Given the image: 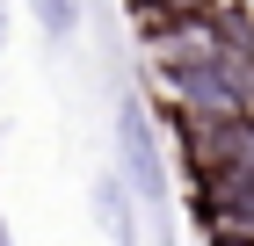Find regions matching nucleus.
I'll return each mask as SVG.
<instances>
[{
    "label": "nucleus",
    "instance_id": "1",
    "mask_svg": "<svg viewBox=\"0 0 254 246\" xmlns=\"http://www.w3.org/2000/svg\"><path fill=\"white\" fill-rule=\"evenodd\" d=\"M175 138L196 196H254V116H189L175 109Z\"/></svg>",
    "mask_w": 254,
    "mask_h": 246
},
{
    "label": "nucleus",
    "instance_id": "8",
    "mask_svg": "<svg viewBox=\"0 0 254 246\" xmlns=\"http://www.w3.org/2000/svg\"><path fill=\"white\" fill-rule=\"evenodd\" d=\"M0 246H15V239H7V225H0Z\"/></svg>",
    "mask_w": 254,
    "mask_h": 246
},
{
    "label": "nucleus",
    "instance_id": "7",
    "mask_svg": "<svg viewBox=\"0 0 254 246\" xmlns=\"http://www.w3.org/2000/svg\"><path fill=\"white\" fill-rule=\"evenodd\" d=\"M0 44H7V0H0Z\"/></svg>",
    "mask_w": 254,
    "mask_h": 246
},
{
    "label": "nucleus",
    "instance_id": "6",
    "mask_svg": "<svg viewBox=\"0 0 254 246\" xmlns=\"http://www.w3.org/2000/svg\"><path fill=\"white\" fill-rule=\"evenodd\" d=\"M211 246H254V239H233V232H211Z\"/></svg>",
    "mask_w": 254,
    "mask_h": 246
},
{
    "label": "nucleus",
    "instance_id": "5",
    "mask_svg": "<svg viewBox=\"0 0 254 246\" xmlns=\"http://www.w3.org/2000/svg\"><path fill=\"white\" fill-rule=\"evenodd\" d=\"M29 15H37V29H44L51 44H65V37L80 29V15H87V0H29Z\"/></svg>",
    "mask_w": 254,
    "mask_h": 246
},
{
    "label": "nucleus",
    "instance_id": "4",
    "mask_svg": "<svg viewBox=\"0 0 254 246\" xmlns=\"http://www.w3.org/2000/svg\"><path fill=\"white\" fill-rule=\"evenodd\" d=\"M131 15L145 29H160V22H203V15H218V0H131Z\"/></svg>",
    "mask_w": 254,
    "mask_h": 246
},
{
    "label": "nucleus",
    "instance_id": "2",
    "mask_svg": "<svg viewBox=\"0 0 254 246\" xmlns=\"http://www.w3.org/2000/svg\"><path fill=\"white\" fill-rule=\"evenodd\" d=\"M117 174H124V189L145 210L167 203V145H160V116H153L145 95L117 101Z\"/></svg>",
    "mask_w": 254,
    "mask_h": 246
},
{
    "label": "nucleus",
    "instance_id": "3",
    "mask_svg": "<svg viewBox=\"0 0 254 246\" xmlns=\"http://www.w3.org/2000/svg\"><path fill=\"white\" fill-rule=\"evenodd\" d=\"M131 203H138V196L124 189V174H95V217H102V232H109V246H138Z\"/></svg>",
    "mask_w": 254,
    "mask_h": 246
}]
</instances>
